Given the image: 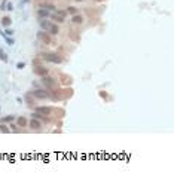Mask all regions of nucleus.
<instances>
[{
	"mask_svg": "<svg viewBox=\"0 0 174 193\" xmlns=\"http://www.w3.org/2000/svg\"><path fill=\"white\" fill-rule=\"evenodd\" d=\"M42 58L46 59V61H51V62H61V58L57 55V54H49V52H43L42 54Z\"/></svg>",
	"mask_w": 174,
	"mask_h": 193,
	"instance_id": "f257e3e1",
	"label": "nucleus"
},
{
	"mask_svg": "<svg viewBox=\"0 0 174 193\" xmlns=\"http://www.w3.org/2000/svg\"><path fill=\"white\" fill-rule=\"evenodd\" d=\"M66 10H57L54 15H51V18H52V21H55V22H64V18H66Z\"/></svg>",
	"mask_w": 174,
	"mask_h": 193,
	"instance_id": "f03ea898",
	"label": "nucleus"
},
{
	"mask_svg": "<svg viewBox=\"0 0 174 193\" xmlns=\"http://www.w3.org/2000/svg\"><path fill=\"white\" fill-rule=\"evenodd\" d=\"M42 83H43L46 88H54V86L57 85V82H55L54 79L48 77V76H43V79H42Z\"/></svg>",
	"mask_w": 174,
	"mask_h": 193,
	"instance_id": "7ed1b4c3",
	"label": "nucleus"
},
{
	"mask_svg": "<svg viewBox=\"0 0 174 193\" xmlns=\"http://www.w3.org/2000/svg\"><path fill=\"white\" fill-rule=\"evenodd\" d=\"M39 37H40V40L45 42L46 45H54V42H52V39L49 37V34H46V33H39Z\"/></svg>",
	"mask_w": 174,
	"mask_h": 193,
	"instance_id": "20e7f679",
	"label": "nucleus"
},
{
	"mask_svg": "<svg viewBox=\"0 0 174 193\" xmlns=\"http://www.w3.org/2000/svg\"><path fill=\"white\" fill-rule=\"evenodd\" d=\"M33 95H34L36 98H46V97H48V91H46V89H36V91L33 92Z\"/></svg>",
	"mask_w": 174,
	"mask_h": 193,
	"instance_id": "39448f33",
	"label": "nucleus"
},
{
	"mask_svg": "<svg viewBox=\"0 0 174 193\" xmlns=\"http://www.w3.org/2000/svg\"><path fill=\"white\" fill-rule=\"evenodd\" d=\"M34 73L39 74V76H42V77H43V76H48V70H46L45 67H40V65H37V67L34 68Z\"/></svg>",
	"mask_w": 174,
	"mask_h": 193,
	"instance_id": "423d86ee",
	"label": "nucleus"
},
{
	"mask_svg": "<svg viewBox=\"0 0 174 193\" xmlns=\"http://www.w3.org/2000/svg\"><path fill=\"white\" fill-rule=\"evenodd\" d=\"M60 80H61V83L63 85H70L71 83V77H69L67 74H64V73H61L60 74Z\"/></svg>",
	"mask_w": 174,
	"mask_h": 193,
	"instance_id": "0eeeda50",
	"label": "nucleus"
},
{
	"mask_svg": "<svg viewBox=\"0 0 174 193\" xmlns=\"http://www.w3.org/2000/svg\"><path fill=\"white\" fill-rule=\"evenodd\" d=\"M30 128H31V129H40V128H42V125H40V122H39L37 119H34V117H33V119H31V122H30Z\"/></svg>",
	"mask_w": 174,
	"mask_h": 193,
	"instance_id": "6e6552de",
	"label": "nucleus"
},
{
	"mask_svg": "<svg viewBox=\"0 0 174 193\" xmlns=\"http://www.w3.org/2000/svg\"><path fill=\"white\" fill-rule=\"evenodd\" d=\"M48 30H49V33H51L52 36H57V34H58V31H60V28H58V25H57V24L49 25V28H48Z\"/></svg>",
	"mask_w": 174,
	"mask_h": 193,
	"instance_id": "1a4fd4ad",
	"label": "nucleus"
},
{
	"mask_svg": "<svg viewBox=\"0 0 174 193\" xmlns=\"http://www.w3.org/2000/svg\"><path fill=\"white\" fill-rule=\"evenodd\" d=\"M37 111L42 113L43 116H48V114L51 113V109H49V107H37Z\"/></svg>",
	"mask_w": 174,
	"mask_h": 193,
	"instance_id": "9d476101",
	"label": "nucleus"
},
{
	"mask_svg": "<svg viewBox=\"0 0 174 193\" xmlns=\"http://www.w3.org/2000/svg\"><path fill=\"white\" fill-rule=\"evenodd\" d=\"M31 117H34V119H37V120H43L46 116H43L42 113H39V111H36V113H33V116Z\"/></svg>",
	"mask_w": 174,
	"mask_h": 193,
	"instance_id": "9b49d317",
	"label": "nucleus"
},
{
	"mask_svg": "<svg viewBox=\"0 0 174 193\" xmlns=\"http://www.w3.org/2000/svg\"><path fill=\"white\" fill-rule=\"evenodd\" d=\"M82 21H83V19H82V16H80V15H74V16H73V19H71V22H74V24H80Z\"/></svg>",
	"mask_w": 174,
	"mask_h": 193,
	"instance_id": "f8f14e48",
	"label": "nucleus"
},
{
	"mask_svg": "<svg viewBox=\"0 0 174 193\" xmlns=\"http://www.w3.org/2000/svg\"><path fill=\"white\" fill-rule=\"evenodd\" d=\"M10 22H12V21H10V18H9V16H4V18L1 19V24H3L4 27H7V25H10Z\"/></svg>",
	"mask_w": 174,
	"mask_h": 193,
	"instance_id": "ddd939ff",
	"label": "nucleus"
},
{
	"mask_svg": "<svg viewBox=\"0 0 174 193\" xmlns=\"http://www.w3.org/2000/svg\"><path fill=\"white\" fill-rule=\"evenodd\" d=\"M18 125H19V126H25V125H27V120H25L24 117H18Z\"/></svg>",
	"mask_w": 174,
	"mask_h": 193,
	"instance_id": "4468645a",
	"label": "nucleus"
},
{
	"mask_svg": "<svg viewBox=\"0 0 174 193\" xmlns=\"http://www.w3.org/2000/svg\"><path fill=\"white\" fill-rule=\"evenodd\" d=\"M39 15L46 18V16H49V12H48V10H45V9H40V10H39Z\"/></svg>",
	"mask_w": 174,
	"mask_h": 193,
	"instance_id": "2eb2a0df",
	"label": "nucleus"
},
{
	"mask_svg": "<svg viewBox=\"0 0 174 193\" xmlns=\"http://www.w3.org/2000/svg\"><path fill=\"white\" fill-rule=\"evenodd\" d=\"M67 10H69V13H71V15H76V13H77V9H76V7H73V6H70Z\"/></svg>",
	"mask_w": 174,
	"mask_h": 193,
	"instance_id": "dca6fc26",
	"label": "nucleus"
},
{
	"mask_svg": "<svg viewBox=\"0 0 174 193\" xmlns=\"http://www.w3.org/2000/svg\"><path fill=\"white\" fill-rule=\"evenodd\" d=\"M40 25H42V28H43V30H48V28H49V22H46V21H42V22H40Z\"/></svg>",
	"mask_w": 174,
	"mask_h": 193,
	"instance_id": "f3484780",
	"label": "nucleus"
},
{
	"mask_svg": "<svg viewBox=\"0 0 174 193\" xmlns=\"http://www.w3.org/2000/svg\"><path fill=\"white\" fill-rule=\"evenodd\" d=\"M12 120H13V116H6L1 119V122H12Z\"/></svg>",
	"mask_w": 174,
	"mask_h": 193,
	"instance_id": "a211bd4d",
	"label": "nucleus"
},
{
	"mask_svg": "<svg viewBox=\"0 0 174 193\" xmlns=\"http://www.w3.org/2000/svg\"><path fill=\"white\" fill-rule=\"evenodd\" d=\"M0 131H1V132H9V129H7L6 125H0Z\"/></svg>",
	"mask_w": 174,
	"mask_h": 193,
	"instance_id": "6ab92c4d",
	"label": "nucleus"
},
{
	"mask_svg": "<svg viewBox=\"0 0 174 193\" xmlns=\"http://www.w3.org/2000/svg\"><path fill=\"white\" fill-rule=\"evenodd\" d=\"M0 58H1L3 61H6V59H7V56H6V54H4V52H3L1 49H0Z\"/></svg>",
	"mask_w": 174,
	"mask_h": 193,
	"instance_id": "aec40b11",
	"label": "nucleus"
},
{
	"mask_svg": "<svg viewBox=\"0 0 174 193\" xmlns=\"http://www.w3.org/2000/svg\"><path fill=\"white\" fill-rule=\"evenodd\" d=\"M24 67H25V64H24V62H19V64H18V68H24Z\"/></svg>",
	"mask_w": 174,
	"mask_h": 193,
	"instance_id": "412c9836",
	"label": "nucleus"
},
{
	"mask_svg": "<svg viewBox=\"0 0 174 193\" xmlns=\"http://www.w3.org/2000/svg\"><path fill=\"white\" fill-rule=\"evenodd\" d=\"M76 1H82V0H76Z\"/></svg>",
	"mask_w": 174,
	"mask_h": 193,
	"instance_id": "4be33fe9",
	"label": "nucleus"
}]
</instances>
